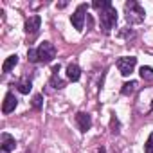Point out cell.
I'll return each mask as SVG.
<instances>
[{
	"instance_id": "cell-1",
	"label": "cell",
	"mask_w": 153,
	"mask_h": 153,
	"mask_svg": "<svg viewBox=\"0 0 153 153\" xmlns=\"http://www.w3.org/2000/svg\"><path fill=\"white\" fill-rule=\"evenodd\" d=\"M124 11H126V20L130 24H140L144 20V15H146L142 6L139 2H135V0H130V2L124 4Z\"/></svg>"
},
{
	"instance_id": "cell-2",
	"label": "cell",
	"mask_w": 153,
	"mask_h": 153,
	"mask_svg": "<svg viewBox=\"0 0 153 153\" xmlns=\"http://www.w3.org/2000/svg\"><path fill=\"white\" fill-rule=\"evenodd\" d=\"M117 24V11L115 7H108L105 11H101V27L105 29V33H110Z\"/></svg>"
},
{
	"instance_id": "cell-3",
	"label": "cell",
	"mask_w": 153,
	"mask_h": 153,
	"mask_svg": "<svg viewBox=\"0 0 153 153\" xmlns=\"http://www.w3.org/2000/svg\"><path fill=\"white\" fill-rule=\"evenodd\" d=\"M56 56V47L51 43V42H43L40 47H38V58L42 63H51Z\"/></svg>"
},
{
	"instance_id": "cell-4",
	"label": "cell",
	"mask_w": 153,
	"mask_h": 153,
	"mask_svg": "<svg viewBox=\"0 0 153 153\" xmlns=\"http://www.w3.org/2000/svg\"><path fill=\"white\" fill-rule=\"evenodd\" d=\"M135 65H137V58H133V56H123L117 59V68L123 76H130L133 72Z\"/></svg>"
},
{
	"instance_id": "cell-5",
	"label": "cell",
	"mask_w": 153,
	"mask_h": 153,
	"mask_svg": "<svg viewBox=\"0 0 153 153\" xmlns=\"http://www.w3.org/2000/svg\"><path fill=\"white\" fill-rule=\"evenodd\" d=\"M85 13H87V4H81V6H78V9L74 11V15L70 16L72 25L78 29V31H83V25H85Z\"/></svg>"
},
{
	"instance_id": "cell-6",
	"label": "cell",
	"mask_w": 153,
	"mask_h": 153,
	"mask_svg": "<svg viewBox=\"0 0 153 153\" xmlns=\"http://www.w3.org/2000/svg\"><path fill=\"white\" fill-rule=\"evenodd\" d=\"M40 24H42V18L38 15H33L25 20V33L27 34H36L38 29H40Z\"/></svg>"
},
{
	"instance_id": "cell-7",
	"label": "cell",
	"mask_w": 153,
	"mask_h": 153,
	"mask_svg": "<svg viewBox=\"0 0 153 153\" xmlns=\"http://www.w3.org/2000/svg\"><path fill=\"white\" fill-rule=\"evenodd\" d=\"M18 105V99L15 97V94H6V99H4V105H2V112L4 114H11Z\"/></svg>"
},
{
	"instance_id": "cell-8",
	"label": "cell",
	"mask_w": 153,
	"mask_h": 153,
	"mask_svg": "<svg viewBox=\"0 0 153 153\" xmlns=\"http://www.w3.org/2000/svg\"><path fill=\"white\" fill-rule=\"evenodd\" d=\"M76 123H78V126H79V130H81V131H87V130L90 128V124H92L90 115H88V114H85V112H79L78 115H76Z\"/></svg>"
},
{
	"instance_id": "cell-9",
	"label": "cell",
	"mask_w": 153,
	"mask_h": 153,
	"mask_svg": "<svg viewBox=\"0 0 153 153\" xmlns=\"http://www.w3.org/2000/svg\"><path fill=\"white\" fill-rule=\"evenodd\" d=\"M2 151H6V153H9L11 149H15V137L13 135H9V133H2Z\"/></svg>"
},
{
	"instance_id": "cell-10",
	"label": "cell",
	"mask_w": 153,
	"mask_h": 153,
	"mask_svg": "<svg viewBox=\"0 0 153 153\" xmlns=\"http://www.w3.org/2000/svg\"><path fill=\"white\" fill-rule=\"evenodd\" d=\"M67 78H68L70 81H78V79L81 78V70H79V67L76 65V63H70V65L67 67Z\"/></svg>"
},
{
	"instance_id": "cell-11",
	"label": "cell",
	"mask_w": 153,
	"mask_h": 153,
	"mask_svg": "<svg viewBox=\"0 0 153 153\" xmlns=\"http://www.w3.org/2000/svg\"><path fill=\"white\" fill-rule=\"evenodd\" d=\"M18 63V56L16 54H13V56H9L6 61H4V65H2V70L4 72H11L13 68H15V65Z\"/></svg>"
},
{
	"instance_id": "cell-12",
	"label": "cell",
	"mask_w": 153,
	"mask_h": 153,
	"mask_svg": "<svg viewBox=\"0 0 153 153\" xmlns=\"http://www.w3.org/2000/svg\"><path fill=\"white\" fill-rule=\"evenodd\" d=\"M135 90H137V81H128V83L123 85L121 94H123V96H130V94H133Z\"/></svg>"
},
{
	"instance_id": "cell-13",
	"label": "cell",
	"mask_w": 153,
	"mask_h": 153,
	"mask_svg": "<svg viewBox=\"0 0 153 153\" xmlns=\"http://www.w3.org/2000/svg\"><path fill=\"white\" fill-rule=\"evenodd\" d=\"M139 74H140V78L144 81H153V68L151 67H140Z\"/></svg>"
},
{
	"instance_id": "cell-14",
	"label": "cell",
	"mask_w": 153,
	"mask_h": 153,
	"mask_svg": "<svg viewBox=\"0 0 153 153\" xmlns=\"http://www.w3.org/2000/svg\"><path fill=\"white\" fill-rule=\"evenodd\" d=\"M31 88H33V85H31V81H29L27 78H24V79L18 81V90H20L22 94H29Z\"/></svg>"
},
{
	"instance_id": "cell-15",
	"label": "cell",
	"mask_w": 153,
	"mask_h": 153,
	"mask_svg": "<svg viewBox=\"0 0 153 153\" xmlns=\"http://www.w3.org/2000/svg\"><path fill=\"white\" fill-rule=\"evenodd\" d=\"M96 9H101V11H105V9H108V7H112V2H110V0H101V2H99V0H96V2L92 4Z\"/></svg>"
},
{
	"instance_id": "cell-16",
	"label": "cell",
	"mask_w": 153,
	"mask_h": 153,
	"mask_svg": "<svg viewBox=\"0 0 153 153\" xmlns=\"http://www.w3.org/2000/svg\"><path fill=\"white\" fill-rule=\"evenodd\" d=\"M27 59L33 61V63L40 61V58H38V49H29V51H27Z\"/></svg>"
},
{
	"instance_id": "cell-17",
	"label": "cell",
	"mask_w": 153,
	"mask_h": 153,
	"mask_svg": "<svg viewBox=\"0 0 153 153\" xmlns=\"http://www.w3.org/2000/svg\"><path fill=\"white\" fill-rule=\"evenodd\" d=\"M42 105H43V97H42L40 94H38V96H34V97H33V106H34L36 110H40V108H42Z\"/></svg>"
},
{
	"instance_id": "cell-18",
	"label": "cell",
	"mask_w": 153,
	"mask_h": 153,
	"mask_svg": "<svg viewBox=\"0 0 153 153\" xmlns=\"http://www.w3.org/2000/svg\"><path fill=\"white\" fill-rule=\"evenodd\" d=\"M144 153H153V133L149 135V139H148V142L144 146Z\"/></svg>"
},
{
	"instance_id": "cell-19",
	"label": "cell",
	"mask_w": 153,
	"mask_h": 153,
	"mask_svg": "<svg viewBox=\"0 0 153 153\" xmlns=\"http://www.w3.org/2000/svg\"><path fill=\"white\" fill-rule=\"evenodd\" d=\"M2 153H6V151H2Z\"/></svg>"
}]
</instances>
